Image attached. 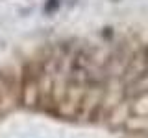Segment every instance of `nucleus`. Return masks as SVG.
Returning <instances> with one entry per match:
<instances>
[{"label":"nucleus","instance_id":"1","mask_svg":"<svg viewBox=\"0 0 148 138\" xmlns=\"http://www.w3.org/2000/svg\"><path fill=\"white\" fill-rule=\"evenodd\" d=\"M0 138H148V20L63 30L0 57Z\"/></svg>","mask_w":148,"mask_h":138}]
</instances>
